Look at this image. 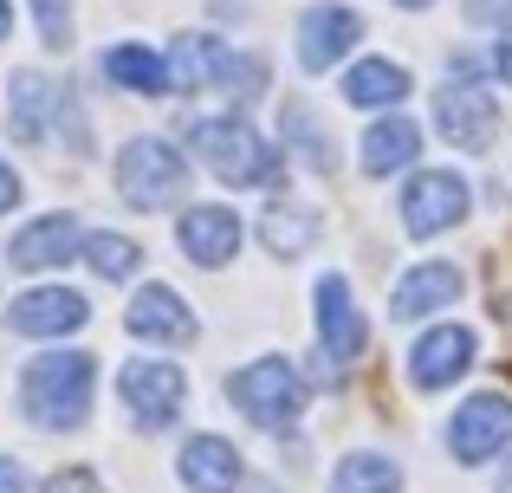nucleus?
<instances>
[{
    "instance_id": "obj_1",
    "label": "nucleus",
    "mask_w": 512,
    "mask_h": 493,
    "mask_svg": "<svg viewBox=\"0 0 512 493\" xmlns=\"http://www.w3.org/2000/svg\"><path fill=\"white\" fill-rule=\"evenodd\" d=\"M91 390H98V357L91 351H39L20 370V409L39 429H78L91 416Z\"/></svg>"
},
{
    "instance_id": "obj_2",
    "label": "nucleus",
    "mask_w": 512,
    "mask_h": 493,
    "mask_svg": "<svg viewBox=\"0 0 512 493\" xmlns=\"http://www.w3.org/2000/svg\"><path fill=\"white\" fill-rule=\"evenodd\" d=\"M188 143H195V156L227 189H279V150L247 117H195V124H188Z\"/></svg>"
},
{
    "instance_id": "obj_3",
    "label": "nucleus",
    "mask_w": 512,
    "mask_h": 493,
    "mask_svg": "<svg viewBox=\"0 0 512 493\" xmlns=\"http://www.w3.org/2000/svg\"><path fill=\"white\" fill-rule=\"evenodd\" d=\"M227 403H234L253 429L279 435V429H292L299 409H305V377L292 370V357L266 351V357H253V364H240L234 377H227Z\"/></svg>"
},
{
    "instance_id": "obj_4",
    "label": "nucleus",
    "mask_w": 512,
    "mask_h": 493,
    "mask_svg": "<svg viewBox=\"0 0 512 493\" xmlns=\"http://www.w3.org/2000/svg\"><path fill=\"white\" fill-rule=\"evenodd\" d=\"M435 124L454 150H474V156L493 150V137H500V98L480 85L474 59L448 65V91H435Z\"/></svg>"
},
{
    "instance_id": "obj_5",
    "label": "nucleus",
    "mask_w": 512,
    "mask_h": 493,
    "mask_svg": "<svg viewBox=\"0 0 512 493\" xmlns=\"http://www.w3.org/2000/svg\"><path fill=\"white\" fill-rule=\"evenodd\" d=\"M182 189H188V163H182V150H175V143H163V137H130L124 150H117V195H124L130 208L156 215V208H169Z\"/></svg>"
},
{
    "instance_id": "obj_6",
    "label": "nucleus",
    "mask_w": 512,
    "mask_h": 493,
    "mask_svg": "<svg viewBox=\"0 0 512 493\" xmlns=\"http://www.w3.org/2000/svg\"><path fill=\"white\" fill-rule=\"evenodd\" d=\"M467 208H474V189L454 169H415L402 182V234L409 241H435V234L461 228Z\"/></svg>"
},
{
    "instance_id": "obj_7",
    "label": "nucleus",
    "mask_w": 512,
    "mask_h": 493,
    "mask_svg": "<svg viewBox=\"0 0 512 493\" xmlns=\"http://www.w3.org/2000/svg\"><path fill=\"white\" fill-rule=\"evenodd\" d=\"M117 396L130 403V422H137V429H169L188 403V377L169 357H130V364L117 370Z\"/></svg>"
},
{
    "instance_id": "obj_8",
    "label": "nucleus",
    "mask_w": 512,
    "mask_h": 493,
    "mask_svg": "<svg viewBox=\"0 0 512 493\" xmlns=\"http://www.w3.org/2000/svg\"><path fill=\"white\" fill-rule=\"evenodd\" d=\"M506 448H512V396H500V390L467 396L448 422V455L461 468H480V461L506 455Z\"/></svg>"
},
{
    "instance_id": "obj_9",
    "label": "nucleus",
    "mask_w": 512,
    "mask_h": 493,
    "mask_svg": "<svg viewBox=\"0 0 512 493\" xmlns=\"http://www.w3.org/2000/svg\"><path fill=\"white\" fill-rule=\"evenodd\" d=\"M357 39H363V13H357V7H338V0H318V7H305L299 26H292L299 72H331V65H344Z\"/></svg>"
},
{
    "instance_id": "obj_10",
    "label": "nucleus",
    "mask_w": 512,
    "mask_h": 493,
    "mask_svg": "<svg viewBox=\"0 0 512 493\" xmlns=\"http://www.w3.org/2000/svg\"><path fill=\"white\" fill-rule=\"evenodd\" d=\"M312 312H318V344H325L331 364H357L370 351V325L357 312V292H350L344 273H325L312 286Z\"/></svg>"
},
{
    "instance_id": "obj_11",
    "label": "nucleus",
    "mask_w": 512,
    "mask_h": 493,
    "mask_svg": "<svg viewBox=\"0 0 512 493\" xmlns=\"http://www.w3.org/2000/svg\"><path fill=\"white\" fill-rule=\"evenodd\" d=\"M474 351H480V338H474V325H435V331H422V338L409 344V383L415 390H454V383L474 370Z\"/></svg>"
},
{
    "instance_id": "obj_12",
    "label": "nucleus",
    "mask_w": 512,
    "mask_h": 493,
    "mask_svg": "<svg viewBox=\"0 0 512 493\" xmlns=\"http://www.w3.org/2000/svg\"><path fill=\"white\" fill-rule=\"evenodd\" d=\"M85 318H91V299L72 286H33L7 305V331H20V338H65Z\"/></svg>"
},
{
    "instance_id": "obj_13",
    "label": "nucleus",
    "mask_w": 512,
    "mask_h": 493,
    "mask_svg": "<svg viewBox=\"0 0 512 493\" xmlns=\"http://www.w3.org/2000/svg\"><path fill=\"white\" fill-rule=\"evenodd\" d=\"M461 292H467V273L454 260H422V266H409V273L396 279V292H389V318H396V325H415V318L454 305Z\"/></svg>"
},
{
    "instance_id": "obj_14",
    "label": "nucleus",
    "mask_w": 512,
    "mask_h": 493,
    "mask_svg": "<svg viewBox=\"0 0 512 493\" xmlns=\"http://www.w3.org/2000/svg\"><path fill=\"white\" fill-rule=\"evenodd\" d=\"M124 325H130V338L163 344V351H182V344H195V312H188V299H182L175 286H143L137 299H130Z\"/></svg>"
},
{
    "instance_id": "obj_15",
    "label": "nucleus",
    "mask_w": 512,
    "mask_h": 493,
    "mask_svg": "<svg viewBox=\"0 0 512 493\" xmlns=\"http://www.w3.org/2000/svg\"><path fill=\"white\" fill-rule=\"evenodd\" d=\"M175 241H182V253L195 266H227L240 253V215L221 208V202H201V208H188V215L175 221Z\"/></svg>"
},
{
    "instance_id": "obj_16",
    "label": "nucleus",
    "mask_w": 512,
    "mask_h": 493,
    "mask_svg": "<svg viewBox=\"0 0 512 493\" xmlns=\"http://www.w3.org/2000/svg\"><path fill=\"white\" fill-rule=\"evenodd\" d=\"M78 247H85V228H78L72 215H39V221H26V228L13 234L7 260L20 266V273H46V266H65Z\"/></svg>"
},
{
    "instance_id": "obj_17",
    "label": "nucleus",
    "mask_w": 512,
    "mask_h": 493,
    "mask_svg": "<svg viewBox=\"0 0 512 493\" xmlns=\"http://www.w3.org/2000/svg\"><path fill=\"white\" fill-rule=\"evenodd\" d=\"M182 487L188 493H240V448L227 442V435H188L182 442Z\"/></svg>"
},
{
    "instance_id": "obj_18",
    "label": "nucleus",
    "mask_w": 512,
    "mask_h": 493,
    "mask_svg": "<svg viewBox=\"0 0 512 493\" xmlns=\"http://www.w3.org/2000/svg\"><path fill=\"white\" fill-rule=\"evenodd\" d=\"M363 150H357V163H363V176H402V169L422 156V124H409V117H376L370 130H363Z\"/></svg>"
},
{
    "instance_id": "obj_19",
    "label": "nucleus",
    "mask_w": 512,
    "mask_h": 493,
    "mask_svg": "<svg viewBox=\"0 0 512 493\" xmlns=\"http://www.w3.org/2000/svg\"><path fill=\"white\" fill-rule=\"evenodd\" d=\"M318 234H325V221H318V208L292 202V195H273V202L260 208V247L279 253V260H299V253L318 247Z\"/></svg>"
},
{
    "instance_id": "obj_20",
    "label": "nucleus",
    "mask_w": 512,
    "mask_h": 493,
    "mask_svg": "<svg viewBox=\"0 0 512 493\" xmlns=\"http://www.w3.org/2000/svg\"><path fill=\"white\" fill-rule=\"evenodd\" d=\"M227 39H214V33H182L169 46V85L175 91H214L221 85V72H227Z\"/></svg>"
},
{
    "instance_id": "obj_21",
    "label": "nucleus",
    "mask_w": 512,
    "mask_h": 493,
    "mask_svg": "<svg viewBox=\"0 0 512 493\" xmlns=\"http://www.w3.org/2000/svg\"><path fill=\"white\" fill-rule=\"evenodd\" d=\"M59 98H65V85H52V78H39V72H13V85H7L13 137L46 143V124H52V111H59Z\"/></svg>"
},
{
    "instance_id": "obj_22",
    "label": "nucleus",
    "mask_w": 512,
    "mask_h": 493,
    "mask_svg": "<svg viewBox=\"0 0 512 493\" xmlns=\"http://www.w3.org/2000/svg\"><path fill=\"white\" fill-rule=\"evenodd\" d=\"M338 91H344V104H357V111H383V104L409 98L415 78H409V65H396V59H357Z\"/></svg>"
},
{
    "instance_id": "obj_23",
    "label": "nucleus",
    "mask_w": 512,
    "mask_h": 493,
    "mask_svg": "<svg viewBox=\"0 0 512 493\" xmlns=\"http://www.w3.org/2000/svg\"><path fill=\"white\" fill-rule=\"evenodd\" d=\"M104 78L124 91H143V98H169V59H156L150 46H111L104 52Z\"/></svg>"
},
{
    "instance_id": "obj_24",
    "label": "nucleus",
    "mask_w": 512,
    "mask_h": 493,
    "mask_svg": "<svg viewBox=\"0 0 512 493\" xmlns=\"http://www.w3.org/2000/svg\"><path fill=\"white\" fill-rule=\"evenodd\" d=\"M331 493H402V461L376 455V448H350L331 468Z\"/></svg>"
},
{
    "instance_id": "obj_25",
    "label": "nucleus",
    "mask_w": 512,
    "mask_h": 493,
    "mask_svg": "<svg viewBox=\"0 0 512 493\" xmlns=\"http://www.w3.org/2000/svg\"><path fill=\"white\" fill-rule=\"evenodd\" d=\"M279 130H286V143H292V156H305V169H318V176H325V169H338V156L325 150V124H318V111L312 104H286V117H279Z\"/></svg>"
},
{
    "instance_id": "obj_26",
    "label": "nucleus",
    "mask_w": 512,
    "mask_h": 493,
    "mask_svg": "<svg viewBox=\"0 0 512 493\" xmlns=\"http://www.w3.org/2000/svg\"><path fill=\"white\" fill-rule=\"evenodd\" d=\"M78 253H85V266L98 279H130L143 266V247L130 241V234H85V247H78Z\"/></svg>"
},
{
    "instance_id": "obj_27",
    "label": "nucleus",
    "mask_w": 512,
    "mask_h": 493,
    "mask_svg": "<svg viewBox=\"0 0 512 493\" xmlns=\"http://www.w3.org/2000/svg\"><path fill=\"white\" fill-rule=\"evenodd\" d=\"M221 91H227V98H260V91H266V59H260V52H234L227 72H221Z\"/></svg>"
},
{
    "instance_id": "obj_28",
    "label": "nucleus",
    "mask_w": 512,
    "mask_h": 493,
    "mask_svg": "<svg viewBox=\"0 0 512 493\" xmlns=\"http://www.w3.org/2000/svg\"><path fill=\"white\" fill-rule=\"evenodd\" d=\"M33 13H39V39L52 52H72V7L65 0H33Z\"/></svg>"
},
{
    "instance_id": "obj_29",
    "label": "nucleus",
    "mask_w": 512,
    "mask_h": 493,
    "mask_svg": "<svg viewBox=\"0 0 512 493\" xmlns=\"http://www.w3.org/2000/svg\"><path fill=\"white\" fill-rule=\"evenodd\" d=\"M46 493H104V481L85 468H59V474H46Z\"/></svg>"
},
{
    "instance_id": "obj_30",
    "label": "nucleus",
    "mask_w": 512,
    "mask_h": 493,
    "mask_svg": "<svg viewBox=\"0 0 512 493\" xmlns=\"http://www.w3.org/2000/svg\"><path fill=\"white\" fill-rule=\"evenodd\" d=\"M461 7H467L474 26H506L512 20V0H461Z\"/></svg>"
},
{
    "instance_id": "obj_31",
    "label": "nucleus",
    "mask_w": 512,
    "mask_h": 493,
    "mask_svg": "<svg viewBox=\"0 0 512 493\" xmlns=\"http://www.w3.org/2000/svg\"><path fill=\"white\" fill-rule=\"evenodd\" d=\"M20 202V176H13V163H0V215Z\"/></svg>"
},
{
    "instance_id": "obj_32",
    "label": "nucleus",
    "mask_w": 512,
    "mask_h": 493,
    "mask_svg": "<svg viewBox=\"0 0 512 493\" xmlns=\"http://www.w3.org/2000/svg\"><path fill=\"white\" fill-rule=\"evenodd\" d=\"M0 493H26V474H20V461H7V455H0Z\"/></svg>"
},
{
    "instance_id": "obj_33",
    "label": "nucleus",
    "mask_w": 512,
    "mask_h": 493,
    "mask_svg": "<svg viewBox=\"0 0 512 493\" xmlns=\"http://www.w3.org/2000/svg\"><path fill=\"white\" fill-rule=\"evenodd\" d=\"M493 65H500V78H506V85H512V33L500 39V46H493Z\"/></svg>"
},
{
    "instance_id": "obj_34",
    "label": "nucleus",
    "mask_w": 512,
    "mask_h": 493,
    "mask_svg": "<svg viewBox=\"0 0 512 493\" xmlns=\"http://www.w3.org/2000/svg\"><path fill=\"white\" fill-rule=\"evenodd\" d=\"M493 493H512V448H506V461H500V474H493Z\"/></svg>"
},
{
    "instance_id": "obj_35",
    "label": "nucleus",
    "mask_w": 512,
    "mask_h": 493,
    "mask_svg": "<svg viewBox=\"0 0 512 493\" xmlns=\"http://www.w3.org/2000/svg\"><path fill=\"white\" fill-rule=\"evenodd\" d=\"M13 33V0H0V39Z\"/></svg>"
},
{
    "instance_id": "obj_36",
    "label": "nucleus",
    "mask_w": 512,
    "mask_h": 493,
    "mask_svg": "<svg viewBox=\"0 0 512 493\" xmlns=\"http://www.w3.org/2000/svg\"><path fill=\"white\" fill-rule=\"evenodd\" d=\"M396 7H409V13H422V7H435V0H396Z\"/></svg>"
}]
</instances>
